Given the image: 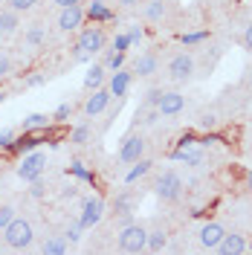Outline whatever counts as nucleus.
Segmentation results:
<instances>
[{
	"instance_id": "obj_1",
	"label": "nucleus",
	"mask_w": 252,
	"mask_h": 255,
	"mask_svg": "<svg viewBox=\"0 0 252 255\" xmlns=\"http://www.w3.org/2000/svg\"><path fill=\"white\" fill-rule=\"evenodd\" d=\"M105 49V29L93 23V26H81L79 29V41H76V47H73V58L76 61H87V58H93L96 52H102Z\"/></svg>"
},
{
	"instance_id": "obj_2",
	"label": "nucleus",
	"mask_w": 252,
	"mask_h": 255,
	"mask_svg": "<svg viewBox=\"0 0 252 255\" xmlns=\"http://www.w3.org/2000/svg\"><path fill=\"white\" fill-rule=\"evenodd\" d=\"M3 241H6L9 250H29L35 244V226H32V221L17 215L15 221L3 229Z\"/></svg>"
},
{
	"instance_id": "obj_3",
	"label": "nucleus",
	"mask_w": 252,
	"mask_h": 255,
	"mask_svg": "<svg viewBox=\"0 0 252 255\" xmlns=\"http://www.w3.org/2000/svg\"><path fill=\"white\" fill-rule=\"evenodd\" d=\"M145 241H148V229H145V223L139 221H127L122 229H119V235H116V247L122 250V253H145Z\"/></svg>"
},
{
	"instance_id": "obj_4",
	"label": "nucleus",
	"mask_w": 252,
	"mask_h": 255,
	"mask_svg": "<svg viewBox=\"0 0 252 255\" xmlns=\"http://www.w3.org/2000/svg\"><path fill=\"white\" fill-rule=\"evenodd\" d=\"M44 168H47V154L35 148V151H29V154L20 157V162H17V177H20L23 183H32V180L44 177Z\"/></svg>"
},
{
	"instance_id": "obj_5",
	"label": "nucleus",
	"mask_w": 252,
	"mask_h": 255,
	"mask_svg": "<svg viewBox=\"0 0 252 255\" xmlns=\"http://www.w3.org/2000/svg\"><path fill=\"white\" fill-rule=\"evenodd\" d=\"M105 212H108V206H105V200H102L99 194H87V197L81 200L79 223L84 226V229H93V226H99V223H102V218H105Z\"/></svg>"
},
{
	"instance_id": "obj_6",
	"label": "nucleus",
	"mask_w": 252,
	"mask_h": 255,
	"mask_svg": "<svg viewBox=\"0 0 252 255\" xmlns=\"http://www.w3.org/2000/svg\"><path fill=\"white\" fill-rule=\"evenodd\" d=\"M84 20H87V15H84V6H81V3L64 6V9H58L55 29L61 32V35H73V32H79L81 26H84Z\"/></svg>"
},
{
	"instance_id": "obj_7",
	"label": "nucleus",
	"mask_w": 252,
	"mask_h": 255,
	"mask_svg": "<svg viewBox=\"0 0 252 255\" xmlns=\"http://www.w3.org/2000/svg\"><path fill=\"white\" fill-rule=\"evenodd\" d=\"M154 191H157V197L162 203H174L183 194V177L177 171H162L157 177V183H154Z\"/></svg>"
},
{
	"instance_id": "obj_8",
	"label": "nucleus",
	"mask_w": 252,
	"mask_h": 255,
	"mask_svg": "<svg viewBox=\"0 0 252 255\" xmlns=\"http://www.w3.org/2000/svg\"><path fill=\"white\" fill-rule=\"evenodd\" d=\"M194 70H197L194 55L191 52H177V55H171V61H168V79L171 81H191Z\"/></svg>"
},
{
	"instance_id": "obj_9",
	"label": "nucleus",
	"mask_w": 252,
	"mask_h": 255,
	"mask_svg": "<svg viewBox=\"0 0 252 255\" xmlns=\"http://www.w3.org/2000/svg\"><path fill=\"white\" fill-rule=\"evenodd\" d=\"M145 148H148V142H145L142 133H127L125 139H122V145H119V162L130 165V162L142 159L145 157Z\"/></svg>"
},
{
	"instance_id": "obj_10",
	"label": "nucleus",
	"mask_w": 252,
	"mask_h": 255,
	"mask_svg": "<svg viewBox=\"0 0 252 255\" xmlns=\"http://www.w3.org/2000/svg\"><path fill=\"white\" fill-rule=\"evenodd\" d=\"M154 108L159 111V116H180L186 111V96L177 93V90H162Z\"/></svg>"
},
{
	"instance_id": "obj_11",
	"label": "nucleus",
	"mask_w": 252,
	"mask_h": 255,
	"mask_svg": "<svg viewBox=\"0 0 252 255\" xmlns=\"http://www.w3.org/2000/svg\"><path fill=\"white\" fill-rule=\"evenodd\" d=\"M113 96L108 87H99V90H90V96L84 99V116L87 119H93V116H102V113L111 108Z\"/></svg>"
},
{
	"instance_id": "obj_12",
	"label": "nucleus",
	"mask_w": 252,
	"mask_h": 255,
	"mask_svg": "<svg viewBox=\"0 0 252 255\" xmlns=\"http://www.w3.org/2000/svg\"><path fill=\"white\" fill-rule=\"evenodd\" d=\"M130 81H133V73L130 70H113L111 76H108V81H105V87L111 90V96H116V99H122V96H127V90H130Z\"/></svg>"
},
{
	"instance_id": "obj_13",
	"label": "nucleus",
	"mask_w": 252,
	"mask_h": 255,
	"mask_svg": "<svg viewBox=\"0 0 252 255\" xmlns=\"http://www.w3.org/2000/svg\"><path fill=\"white\" fill-rule=\"evenodd\" d=\"M223 235H226L223 223H218V221H206L203 226H200V232H197V241H200V247H203V250H215V247L221 244Z\"/></svg>"
},
{
	"instance_id": "obj_14",
	"label": "nucleus",
	"mask_w": 252,
	"mask_h": 255,
	"mask_svg": "<svg viewBox=\"0 0 252 255\" xmlns=\"http://www.w3.org/2000/svg\"><path fill=\"white\" fill-rule=\"evenodd\" d=\"M247 250H250V244H247V238L241 232H226L221 238V244L215 247V253L221 255H244Z\"/></svg>"
},
{
	"instance_id": "obj_15",
	"label": "nucleus",
	"mask_w": 252,
	"mask_h": 255,
	"mask_svg": "<svg viewBox=\"0 0 252 255\" xmlns=\"http://www.w3.org/2000/svg\"><path fill=\"white\" fill-rule=\"evenodd\" d=\"M41 142H44V136H41V133L23 130L20 136H15V142H12V148H9V154L23 157V154H29V151H35V148H41Z\"/></svg>"
},
{
	"instance_id": "obj_16",
	"label": "nucleus",
	"mask_w": 252,
	"mask_h": 255,
	"mask_svg": "<svg viewBox=\"0 0 252 255\" xmlns=\"http://www.w3.org/2000/svg\"><path fill=\"white\" fill-rule=\"evenodd\" d=\"M84 15H87V20L90 23H111L113 17V9L105 3V0H90L87 3V9H84Z\"/></svg>"
},
{
	"instance_id": "obj_17",
	"label": "nucleus",
	"mask_w": 252,
	"mask_h": 255,
	"mask_svg": "<svg viewBox=\"0 0 252 255\" xmlns=\"http://www.w3.org/2000/svg\"><path fill=\"white\" fill-rule=\"evenodd\" d=\"M159 70V58L154 55V52H142V55H136V61H133V76H139V79H148V76H154Z\"/></svg>"
},
{
	"instance_id": "obj_18",
	"label": "nucleus",
	"mask_w": 252,
	"mask_h": 255,
	"mask_svg": "<svg viewBox=\"0 0 252 255\" xmlns=\"http://www.w3.org/2000/svg\"><path fill=\"white\" fill-rule=\"evenodd\" d=\"M142 15L148 23H162L168 15V6H165V0H142Z\"/></svg>"
},
{
	"instance_id": "obj_19",
	"label": "nucleus",
	"mask_w": 252,
	"mask_h": 255,
	"mask_svg": "<svg viewBox=\"0 0 252 255\" xmlns=\"http://www.w3.org/2000/svg\"><path fill=\"white\" fill-rule=\"evenodd\" d=\"M108 81V67L105 64H90L84 73V90H99Z\"/></svg>"
},
{
	"instance_id": "obj_20",
	"label": "nucleus",
	"mask_w": 252,
	"mask_h": 255,
	"mask_svg": "<svg viewBox=\"0 0 252 255\" xmlns=\"http://www.w3.org/2000/svg\"><path fill=\"white\" fill-rule=\"evenodd\" d=\"M23 130H32V133H41V130H49V125H52V113H26L23 116Z\"/></svg>"
},
{
	"instance_id": "obj_21",
	"label": "nucleus",
	"mask_w": 252,
	"mask_h": 255,
	"mask_svg": "<svg viewBox=\"0 0 252 255\" xmlns=\"http://www.w3.org/2000/svg\"><path fill=\"white\" fill-rule=\"evenodd\" d=\"M70 247H73V244L64 238V235H47L44 244H41V253L44 255H67Z\"/></svg>"
},
{
	"instance_id": "obj_22",
	"label": "nucleus",
	"mask_w": 252,
	"mask_h": 255,
	"mask_svg": "<svg viewBox=\"0 0 252 255\" xmlns=\"http://www.w3.org/2000/svg\"><path fill=\"white\" fill-rule=\"evenodd\" d=\"M145 250H148V253H162V250H168V229H165V226L151 229V232H148V241H145Z\"/></svg>"
},
{
	"instance_id": "obj_23",
	"label": "nucleus",
	"mask_w": 252,
	"mask_h": 255,
	"mask_svg": "<svg viewBox=\"0 0 252 255\" xmlns=\"http://www.w3.org/2000/svg\"><path fill=\"white\" fill-rule=\"evenodd\" d=\"M20 26L15 9H0V38H12Z\"/></svg>"
},
{
	"instance_id": "obj_24",
	"label": "nucleus",
	"mask_w": 252,
	"mask_h": 255,
	"mask_svg": "<svg viewBox=\"0 0 252 255\" xmlns=\"http://www.w3.org/2000/svg\"><path fill=\"white\" fill-rule=\"evenodd\" d=\"M113 215H116V218H125V221H130V215H133V194H130V191L116 194V200H113Z\"/></svg>"
},
{
	"instance_id": "obj_25",
	"label": "nucleus",
	"mask_w": 252,
	"mask_h": 255,
	"mask_svg": "<svg viewBox=\"0 0 252 255\" xmlns=\"http://www.w3.org/2000/svg\"><path fill=\"white\" fill-rule=\"evenodd\" d=\"M151 168H154V162H151V159H145V157L136 159V162H130V168H127V174H125V183H127V186H133V183L142 180Z\"/></svg>"
},
{
	"instance_id": "obj_26",
	"label": "nucleus",
	"mask_w": 252,
	"mask_h": 255,
	"mask_svg": "<svg viewBox=\"0 0 252 255\" xmlns=\"http://www.w3.org/2000/svg\"><path fill=\"white\" fill-rule=\"evenodd\" d=\"M44 41H47V29H44L41 23L26 26V32H23V44H26V47H44Z\"/></svg>"
},
{
	"instance_id": "obj_27",
	"label": "nucleus",
	"mask_w": 252,
	"mask_h": 255,
	"mask_svg": "<svg viewBox=\"0 0 252 255\" xmlns=\"http://www.w3.org/2000/svg\"><path fill=\"white\" fill-rule=\"evenodd\" d=\"M70 177H76V180H81V183H90V186H96V171H93V168H87L81 159L70 162Z\"/></svg>"
},
{
	"instance_id": "obj_28",
	"label": "nucleus",
	"mask_w": 252,
	"mask_h": 255,
	"mask_svg": "<svg viewBox=\"0 0 252 255\" xmlns=\"http://www.w3.org/2000/svg\"><path fill=\"white\" fill-rule=\"evenodd\" d=\"M203 41H209V29H191L180 35V44L183 47H200Z\"/></svg>"
},
{
	"instance_id": "obj_29",
	"label": "nucleus",
	"mask_w": 252,
	"mask_h": 255,
	"mask_svg": "<svg viewBox=\"0 0 252 255\" xmlns=\"http://www.w3.org/2000/svg\"><path fill=\"white\" fill-rule=\"evenodd\" d=\"M125 58H127V52H113V49H105V67H108V70H122V67H125Z\"/></svg>"
},
{
	"instance_id": "obj_30",
	"label": "nucleus",
	"mask_w": 252,
	"mask_h": 255,
	"mask_svg": "<svg viewBox=\"0 0 252 255\" xmlns=\"http://www.w3.org/2000/svg\"><path fill=\"white\" fill-rule=\"evenodd\" d=\"M70 142H73V145H87V142H90V125H84V122H81V125L73 128V130H70Z\"/></svg>"
},
{
	"instance_id": "obj_31",
	"label": "nucleus",
	"mask_w": 252,
	"mask_h": 255,
	"mask_svg": "<svg viewBox=\"0 0 252 255\" xmlns=\"http://www.w3.org/2000/svg\"><path fill=\"white\" fill-rule=\"evenodd\" d=\"M47 191H49V186L44 183V177H38V180H32V183H29L26 194H29L32 200H44V197H47Z\"/></svg>"
},
{
	"instance_id": "obj_32",
	"label": "nucleus",
	"mask_w": 252,
	"mask_h": 255,
	"mask_svg": "<svg viewBox=\"0 0 252 255\" xmlns=\"http://www.w3.org/2000/svg\"><path fill=\"white\" fill-rule=\"evenodd\" d=\"M81 232H84V226H81L79 218H76V221L67 223V229H64V238L70 241V244H79V241H81Z\"/></svg>"
},
{
	"instance_id": "obj_33",
	"label": "nucleus",
	"mask_w": 252,
	"mask_h": 255,
	"mask_svg": "<svg viewBox=\"0 0 252 255\" xmlns=\"http://www.w3.org/2000/svg\"><path fill=\"white\" fill-rule=\"evenodd\" d=\"M70 116H73V105H70V102H61V105H58V108H55V111H52V122H70Z\"/></svg>"
},
{
	"instance_id": "obj_34",
	"label": "nucleus",
	"mask_w": 252,
	"mask_h": 255,
	"mask_svg": "<svg viewBox=\"0 0 252 255\" xmlns=\"http://www.w3.org/2000/svg\"><path fill=\"white\" fill-rule=\"evenodd\" d=\"M15 218H17V209L12 206V203H3V206H0V229H6Z\"/></svg>"
},
{
	"instance_id": "obj_35",
	"label": "nucleus",
	"mask_w": 252,
	"mask_h": 255,
	"mask_svg": "<svg viewBox=\"0 0 252 255\" xmlns=\"http://www.w3.org/2000/svg\"><path fill=\"white\" fill-rule=\"evenodd\" d=\"M194 145H197V133H194V130H183V133L177 136V148H180V151H189Z\"/></svg>"
},
{
	"instance_id": "obj_36",
	"label": "nucleus",
	"mask_w": 252,
	"mask_h": 255,
	"mask_svg": "<svg viewBox=\"0 0 252 255\" xmlns=\"http://www.w3.org/2000/svg\"><path fill=\"white\" fill-rule=\"evenodd\" d=\"M159 119L157 108H148V111H136V125H154Z\"/></svg>"
},
{
	"instance_id": "obj_37",
	"label": "nucleus",
	"mask_w": 252,
	"mask_h": 255,
	"mask_svg": "<svg viewBox=\"0 0 252 255\" xmlns=\"http://www.w3.org/2000/svg\"><path fill=\"white\" fill-rule=\"evenodd\" d=\"M197 125H200V130H218V116L212 111H206V113H200Z\"/></svg>"
},
{
	"instance_id": "obj_38",
	"label": "nucleus",
	"mask_w": 252,
	"mask_h": 255,
	"mask_svg": "<svg viewBox=\"0 0 252 255\" xmlns=\"http://www.w3.org/2000/svg\"><path fill=\"white\" fill-rule=\"evenodd\" d=\"M127 41H130V49H133V47H139L142 41H145V29H142L139 23H133V26L127 29Z\"/></svg>"
},
{
	"instance_id": "obj_39",
	"label": "nucleus",
	"mask_w": 252,
	"mask_h": 255,
	"mask_svg": "<svg viewBox=\"0 0 252 255\" xmlns=\"http://www.w3.org/2000/svg\"><path fill=\"white\" fill-rule=\"evenodd\" d=\"M111 49L113 52H127L130 49V41H127V32H119L116 38L111 41Z\"/></svg>"
},
{
	"instance_id": "obj_40",
	"label": "nucleus",
	"mask_w": 252,
	"mask_h": 255,
	"mask_svg": "<svg viewBox=\"0 0 252 255\" xmlns=\"http://www.w3.org/2000/svg\"><path fill=\"white\" fill-rule=\"evenodd\" d=\"M218 142H223V139H221V133H215V130H206L203 136H197L200 148H212V145H218Z\"/></svg>"
},
{
	"instance_id": "obj_41",
	"label": "nucleus",
	"mask_w": 252,
	"mask_h": 255,
	"mask_svg": "<svg viewBox=\"0 0 252 255\" xmlns=\"http://www.w3.org/2000/svg\"><path fill=\"white\" fill-rule=\"evenodd\" d=\"M35 6H38V0H9V9H15L17 15L20 12H32Z\"/></svg>"
},
{
	"instance_id": "obj_42",
	"label": "nucleus",
	"mask_w": 252,
	"mask_h": 255,
	"mask_svg": "<svg viewBox=\"0 0 252 255\" xmlns=\"http://www.w3.org/2000/svg\"><path fill=\"white\" fill-rule=\"evenodd\" d=\"M15 130H9V128H3V130H0V151H9V148H12V142H15Z\"/></svg>"
},
{
	"instance_id": "obj_43",
	"label": "nucleus",
	"mask_w": 252,
	"mask_h": 255,
	"mask_svg": "<svg viewBox=\"0 0 252 255\" xmlns=\"http://www.w3.org/2000/svg\"><path fill=\"white\" fill-rule=\"evenodd\" d=\"M12 76V58L9 55H0V79Z\"/></svg>"
},
{
	"instance_id": "obj_44",
	"label": "nucleus",
	"mask_w": 252,
	"mask_h": 255,
	"mask_svg": "<svg viewBox=\"0 0 252 255\" xmlns=\"http://www.w3.org/2000/svg\"><path fill=\"white\" fill-rule=\"evenodd\" d=\"M44 73H32V76H26V81H23V84H26V87H41V84H44Z\"/></svg>"
},
{
	"instance_id": "obj_45",
	"label": "nucleus",
	"mask_w": 252,
	"mask_h": 255,
	"mask_svg": "<svg viewBox=\"0 0 252 255\" xmlns=\"http://www.w3.org/2000/svg\"><path fill=\"white\" fill-rule=\"evenodd\" d=\"M241 41H244V47L252 52V23H247V26H244V35H241Z\"/></svg>"
},
{
	"instance_id": "obj_46",
	"label": "nucleus",
	"mask_w": 252,
	"mask_h": 255,
	"mask_svg": "<svg viewBox=\"0 0 252 255\" xmlns=\"http://www.w3.org/2000/svg\"><path fill=\"white\" fill-rule=\"evenodd\" d=\"M159 93H162V90H148V93H145V108H154L157 99H159Z\"/></svg>"
},
{
	"instance_id": "obj_47",
	"label": "nucleus",
	"mask_w": 252,
	"mask_h": 255,
	"mask_svg": "<svg viewBox=\"0 0 252 255\" xmlns=\"http://www.w3.org/2000/svg\"><path fill=\"white\" fill-rule=\"evenodd\" d=\"M76 194H79V189H76V186H67V189L61 191V197H64V200H73Z\"/></svg>"
},
{
	"instance_id": "obj_48",
	"label": "nucleus",
	"mask_w": 252,
	"mask_h": 255,
	"mask_svg": "<svg viewBox=\"0 0 252 255\" xmlns=\"http://www.w3.org/2000/svg\"><path fill=\"white\" fill-rule=\"evenodd\" d=\"M58 9H64V6H76V3H81V0H52Z\"/></svg>"
},
{
	"instance_id": "obj_49",
	"label": "nucleus",
	"mask_w": 252,
	"mask_h": 255,
	"mask_svg": "<svg viewBox=\"0 0 252 255\" xmlns=\"http://www.w3.org/2000/svg\"><path fill=\"white\" fill-rule=\"evenodd\" d=\"M113 3H119V6H125V9H130V6H136V3H142V0H113Z\"/></svg>"
},
{
	"instance_id": "obj_50",
	"label": "nucleus",
	"mask_w": 252,
	"mask_h": 255,
	"mask_svg": "<svg viewBox=\"0 0 252 255\" xmlns=\"http://www.w3.org/2000/svg\"><path fill=\"white\" fill-rule=\"evenodd\" d=\"M247 189L252 191V168H250V171H247Z\"/></svg>"
},
{
	"instance_id": "obj_51",
	"label": "nucleus",
	"mask_w": 252,
	"mask_h": 255,
	"mask_svg": "<svg viewBox=\"0 0 252 255\" xmlns=\"http://www.w3.org/2000/svg\"><path fill=\"white\" fill-rule=\"evenodd\" d=\"M3 102H6V93H3V90H0V105H3Z\"/></svg>"
},
{
	"instance_id": "obj_52",
	"label": "nucleus",
	"mask_w": 252,
	"mask_h": 255,
	"mask_svg": "<svg viewBox=\"0 0 252 255\" xmlns=\"http://www.w3.org/2000/svg\"><path fill=\"white\" fill-rule=\"evenodd\" d=\"M247 81H250V87H252V70H250V79H247Z\"/></svg>"
}]
</instances>
